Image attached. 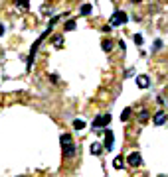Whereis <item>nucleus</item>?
Returning a JSON list of instances; mask_svg holds the SVG:
<instances>
[{
  "label": "nucleus",
  "instance_id": "nucleus-9",
  "mask_svg": "<svg viewBox=\"0 0 168 177\" xmlns=\"http://www.w3.org/2000/svg\"><path fill=\"white\" fill-rule=\"evenodd\" d=\"M91 154H93V155H101L103 154V146H101V144H91Z\"/></svg>",
  "mask_w": 168,
  "mask_h": 177
},
{
  "label": "nucleus",
  "instance_id": "nucleus-2",
  "mask_svg": "<svg viewBox=\"0 0 168 177\" xmlns=\"http://www.w3.org/2000/svg\"><path fill=\"white\" fill-rule=\"evenodd\" d=\"M109 122H111V114H99L93 120V128H105V126H109Z\"/></svg>",
  "mask_w": 168,
  "mask_h": 177
},
{
  "label": "nucleus",
  "instance_id": "nucleus-12",
  "mask_svg": "<svg viewBox=\"0 0 168 177\" xmlns=\"http://www.w3.org/2000/svg\"><path fill=\"white\" fill-rule=\"evenodd\" d=\"M138 120H140V122H146V120H148V110H146V108H143V110L138 112Z\"/></svg>",
  "mask_w": 168,
  "mask_h": 177
},
{
  "label": "nucleus",
  "instance_id": "nucleus-22",
  "mask_svg": "<svg viewBox=\"0 0 168 177\" xmlns=\"http://www.w3.org/2000/svg\"><path fill=\"white\" fill-rule=\"evenodd\" d=\"M131 2H133V4H138V2H143V0H131Z\"/></svg>",
  "mask_w": 168,
  "mask_h": 177
},
{
  "label": "nucleus",
  "instance_id": "nucleus-5",
  "mask_svg": "<svg viewBox=\"0 0 168 177\" xmlns=\"http://www.w3.org/2000/svg\"><path fill=\"white\" fill-rule=\"evenodd\" d=\"M113 144H115V136H113L111 130H105V144H103V148H107L111 152L113 150Z\"/></svg>",
  "mask_w": 168,
  "mask_h": 177
},
{
  "label": "nucleus",
  "instance_id": "nucleus-14",
  "mask_svg": "<svg viewBox=\"0 0 168 177\" xmlns=\"http://www.w3.org/2000/svg\"><path fill=\"white\" fill-rule=\"evenodd\" d=\"M53 45H56V47H61V44H63V37L61 36H53Z\"/></svg>",
  "mask_w": 168,
  "mask_h": 177
},
{
  "label": "nucleus",
  "instance_id": "nucleus-3",
  "mask_svg": "<svg viewBox=\"0 0 168 177\" xmlns=\"http://www.w3.org/2000/svg\"><path fill=\"white\" fill-rule=\"evenodd\" d=\"M127 162H129V165H131V167H138L143 159H140V154H138V152H133V154H129Z\"/></svg>",
  "mask_w": 168,
  "mask_h": 177
},
{
  "label": "nucleus",
  "instance_id": "nucleus-19",
  "mask_svg": "<svg viewBox=\"0 0 168 177\" xmlns=\"http://www.w3.org/2000/svg\"><path fill=\"white\" fill-rule=\"evenodd\" d=\"M66 30H67V32H71V30H75V22H73V20H69V22L66 24Z\"/></svg>",
  "mask_w": 168,
  "mask_h": 177
},
{
  "label": "nucleus",
  "instance_id": "nucleus-23",
  "mask_svg": "<svg viewBox=\"0 0 168 177\" xmlns=\"http://www.w3.org/2000/svg\"><path fill=\"white\" fill-rule=\"evenodd\" d=\"M158 177H166V175H158Z\"/></svg>",
  "mask_w": 168,
  "mask_h": 177
},
{
  "label": "nucleus",
  "instance_id": "nucleus-18",
  "mask_svg": "<svg viewBox=\"0 0 168 177\" xmlns=\"http://www.w3.org/2000/svg\"><path fill=\"white\" fill-rule=\"evenodd\" d=\"M134 44H137V45L144 44V40H143V36H140V34H134Z\"/></svg>",
  "mask_w": 168,
  "mask_h": 177
},
{
  "label": "nucleus",
  "instance_id": "nucleus-20",
  "mask_svg": "<svg viewBox=\"0 0 168 177\" xmlns=\"http://www.w3.org/2000/svg\"><path fill=\"white\" fill-rule=\"evenodd\" d=\"M160 47H162V41L156 40V41H154V49H160Z\"/></svg>",
  "mask_w": 168,
  "mask_h": 177
},
{
  "label": "nucleus",
  "instance_id": "nucleus-21",
  "mask_svg": "<svg viewBox=\"0 0 168 177\" xmlns=\"http://www.w3.org/2000/svg\"><path fill=\"white\" fill-rule=\"evenodd\" d=\"M0 36H4V26L0 24Z\"/></svg>",
  "mask_w": 168,
  "mask_h": 177
},
{
  "label": "nucleus",
  "instance_id": "nucleus-4",
  "mask_svg": "<svg viewBox=\"0 0 168 177\" xmlns=\"http://www.w3.org/2000/svg\"><path fill=\"white\" fill-rule=\"evenodd\" d=\"M166 120H168V116H166V112H156V114L152 116V122H154V126H162V124H166Z\"/></svg>",
  "mask_w": 168,
  "mask_h": 177
},
{
  "label": "nucleus",
  "instance_id": "nucleus-6",
  "mask_svg": "<svg viewBox=\"0 0 168 177\" xmlns=\"http://www.w3.org/2000/svg\"><path fill=\"white\" fill-rule=\"evenodd\" d=\"M137 85L140 89H148V85H150L148 75H138V77H137Z\"/></svg>",
  "mask_w": 168,
  "mask_h": 177
},
{
  "label": "nucleus",
  "instance_id": "nucleus-11",
  "mask_svg": "<svg viewBox=\"0 0 168 177\" xmlns=\"http://www.w3.org/2000/svg\"><path fill=\"white\" fill-rule=\"evenodd\" d=\"M91 10H93V6H91V4H83V6H81V10H79V12L83 14V16H89V14H91Z\"/></svg>",
  "mask_w": 168,
  "mask_h": 177
},
{
  "label": "nucleus",
  "instance_id": "nucleus-24",
  "mask_svg": "<svg viewBox=\"0 0 168 177\" xmlns=\"http://www.w3.org/2000/svg\"><path fill=\"white\" fill-rule=\"evenodd\" d=\"M20 177H26V175H20Z\"/></svg>",
  "mask_w": 168,
  "mask_h": 177
},
{
  "label": "nucleus",
  "instance_id": "nucleus-15",
  "mask_svg": "<svg viewBox=\"0 0 168 177\" xmlns=\"http://www.w3.org/2000/svg\"><path fill=\"white\" fill-rule=\"evenodd\" d=\"M113 165H115V169H121V167H123V158H121V155L113 159Z\"/></svg>",
  "mask_w": 168,
  "mask_h": 177
},
{
  "label": "nucleus",
  "instance_id": "nucleus-10",
  "mask_svg": "<svg viewBox=\"0 0 168 177\" xmlns=\"http://www.w3.org/2000/svg\"><path fill=\"white\" fill-rule=\"evenodd\" d=\"M101 47H103V51H107V53H109V51L113 49V41H111V40H105V41L101 44Z\"/></svg>",
  "mask_w": 168,
  "mask_h": 177
},
{
  "label": "nucleus",
  "instance_id": "nucleus-7",
  "mask_svg": "<svg viewBox=\"0 0 168 177\" xmlns=\"http://www.w3.org/2000/svg\"><path fill=\"white\" fill-rule=\"evenodd\" d=\"M61 152H63V155H66V158H73L77 150H75V146L71 144V146H63V148H61Z\"/></svg>",
  "mask_w": 168,
  "mask_h": 177
},
{
  "label": "nucleus",
  "instance_id": "nucleus-13",
  "mask_svg": "<svg viewBox=\"0 0 168 177\" xmlns=\"http://www.w3.org/2000/svg\"><path fill=\"white\" fill-rule=\"evenodd\" d=\"M129 118H131V108H125V110L121 112V120H123V122H127Z\"/></svg>",
  "mask_w": 168,
  "mask_h": 177
},
{
  "label": "nucleus",
  "instance_id": "nucleus-17",
  "mask_svg": "<svg viewBox=\"0 0 168 177\" xmlns=\"http://www.w3.org/2000/svg\"><path fill=\"white\" fill-rule=\"evenodd\" d=\"M14 4H18V6H24V8H28V6H30V0H14Z\"/></svg>",
  "mask_w": 168,
  "mask_h": 177
},
{
  "label": "nucleus",
  "instance_id": "nucleus-8",
  "mask_svg": "<svg viewBox=\"0 0 168 177\" xmlns=\"http://www.w3.org/2000/svg\"><path fill=\"white\" fill-rule=\"evenodd\" d=\"M59 144H61V148H63V146H71L73 140H71V136H69V134H61V136H59Z\"/></svg>",
  "mask_w": 168,
  "mask_h": 177
},
{
  "label": "nucleus",
  "instance_id": "nucleus-1",
  "mask_svg": "<svg viewBox=\"0 0 168 177\" xmlns=\"http://www.w3.org/2000/svg\"><path fill=\"white\" fill-rule=\"evenodd\" d=\"M129 22V16L123 12V10H115L113 12V16L109 18V26L111 28H115V26H125Z\"/></svg>",
  "mask_w": 168,
  "mask_h": 177
},
{
  "label": "nucleus",
  "instance_id": "nucleus-16",
  "mask_svg": "<svg viewBox=\"0 0 168 177\" xmlns=\"http://www.w3.org/2000/svg\"><path fill=\"white\" fill-rule=\"evenodd\" d=\"M73 126H75V130H83V128H85V122H83V120H75Z\"/></svg>",
  "mask_w": 168,
  "mask_h": 177
}]
</instances>
